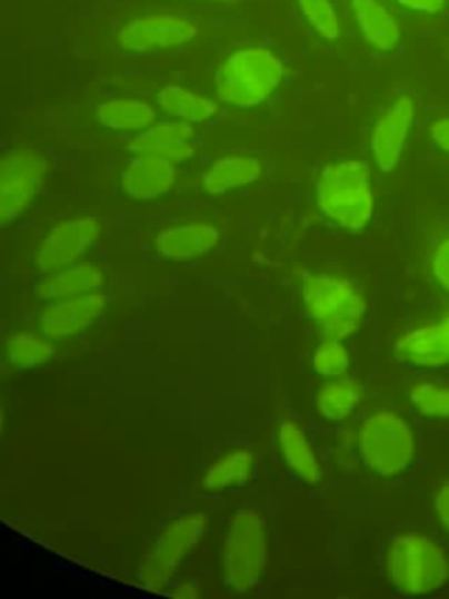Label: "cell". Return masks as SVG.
Returning <instances> with one entry per match:
<instances>
[{
    "label": "cell",
    "instance_id": "obj_19",
    "mask_svg": "<svg viewBox=\"0 0 449 599\" xmlns=\"http://www.w3.org/2000/svg\"><path fill=\"white\" fill-rule=\"evenodd\" d=\"M355 23L363 41L375 50L396 51L402 39L399 21L379 0H351Z\"/></svg>",
    "mask_w": 449,
    "mask_h": 599
},
{
    "label": "cell",
    "instance_id": "obj_36",
    "mask_svg": "<svg viewBox=\"0 0 449 599\" xmlns=\"http://www.w3.org/2000/svg\"><path fill=\"white\" fill-rule=\"evenodd\" d=\"M442 321H445L446 324H448V327H449V312L446 313V316H445V318H442Z\"/></svg>",
    "mask_w": 449,
    "mask_h": 599
},
{
    "label": "cell",
    "instance_id": "obj_20",
    "mask_svg": "<svg viewBox=\"0 0 449 599\" xmlns=\"http://www.w3.org/2000/svg\"><path fill=\"white\" fill-rule=\"evenodd\" d=\"M102 285L104 271L97 264L76 263L42 276L36 285V294L47 301L67 300L97 292Z\"/></svg>",
    "mask_w": 449,
    "mask_h": 599
},
{
    "label": "cell",
    "instance_id": "obj_21",
    "mask_svg": "<svg viewBox=\"0 0 449 599\" xmlns=\"http://www.w3.org/2000/svg\"><path fill=\"white\" fill-rule=\"evenodd\" d=\"M154 106L172 120L187 121L192 126L206 124L220 112L218 100L181 85H166L154 97Z\"/></svg>",
    "mask_w": 449,
    "mask_h": 599
},
{
    "label": "cell",
    "instance_id": "obj_32",
    "mask_svg": "<svg viewBox=\"0 0 449 599\" xmlns=\"http://www.w3.org/2000/svg\"><path fill=\"white\" fill-rule=\"evenodd\" d=\"M397 2L417 13L436 14L442 11L448 0H397Z\"/></svg>",
    "mask_w": 449,
    "mask_h": 599
},
{
    "label": "cell",
    "instance_id": "obj_34",
    "mask_svg": "<svg viewBox=\"0 0 449 599\" xmlns=\"http://www.w3.org/2000/svg\"><path fill=\"white\" fill-rule=\"evenodd\" d=\"M197 2H212V4H233V2H239V0H197Z\"/></svg>",
    "mask_w": 449,
    "mask_h": 599
},
{
    "label": "cell",
    "instance_id": "obj_9",
    "mask_svg": "<svg viewBox=\"0 0 449 599\" xmlns=\"http://www.w3.org/2000/svg\"><path fill=\"white\" fill-rule=\"evenodd\" d=\"M199 33V23L184 14L148 13L123 21L117 42L123 51L146 55L187 47Z\"/></svg>",
    "mask_w": 449,
    "mask_h": 599
},
{
    "label": "cell",
    "instance_id": "obj_14",
    "mask_svg": "<svg viewBox=\"0 0 449 599\" xmlns=\"http://www.w3.org/2000/svg\"><path fill=\"white\" fill-rule=\"evenodd\" d=\"M176 166L178 164L166 158L133 155L121 171V190L138 203L162 199L178 184Z\"/></svg>",
    "mask_w": 449,
    "mask_h": 599
},
{
    "label": "cell",
    "instance_id": "obj_27",
    "mask_svg": "<svg viewBox=\"0 0 449 599\" xmlns=\"http://www.w3.org/2000/svg\"><path fill=\"white\" fill-rule=\"evenodd\" d=\"M351 366V355L342 340L325 337L312 354V370L325 380L341 379L346 376Z\"/></svg>",
    "mask_w": 449,
    "mask_h": 599
},
{
    "label": "cell",
    "instance_id": "obj_16",
    "mask_svg": "<svg viewBox=\"0 0 449 599\" xmlns=\"http://www.w3.org/2000/svg\"><path fill=\"white\" fill-rule=\"evenodd\" d=\"M96 118L109 132L136 136L159 120V109L142 97H111L97 106Z\"/></svg>",
    "mask_w": 449,
    "mask_h": 599
},
{
    "label": "cell",
    "instance_id": "obj_17",
    "mask_svg": "<svg viewBox=\"0 0 449 599\" xmlns=\"http://www.w3.org/2000/svg\"><path fill=\"white\" fill-rule=\"evenodd\" d=\"M262 175V160L255 155H223L209 164L202 175V188L209 196H223L257 184Z\"/></svg>",
    "mask_w": 449,
    "mask_h": 599
},
{
    "label": "cell",
    "instance_id": "obj_8",
    "mask_svg": "<svg viewBox=\"0 0 449 599\" xmlns=\"http://www.w3.org/2000/svg\"><path fill=\"white\" fill-rule=\"evenodd\" d=\"M208 531L204 513H188L162 529V533L146 550L136 579L144 589L163 591L178 573L181 562L199 546Z\"/></svg>",
    "mask_w": 449,
    "mask_h": 599
},
{
    "label": "cell",
    "instance_id": "obj_29",
    "mask_svg": "<svg viewBox=\"0 0 449 599\" xmlns=\"http://www.w3.org/2000/svg\"><path fill=\"white\" fill-rule=\"evenodd\" d=\"M432 275L439 287L449 294V236L445 237L433 251Z\"/></svg>",
    "mask_w": 449,
    "mask_h": 599
},
{
    "label": "cell",
    "instance_id": "obj_1",
    "mask_svg": "<svg viewBox=\"0 0 449 599\" xmlns=\"http://www.w3.org/2000/svg\"><path fill=\"white\" fill-rule=\"evenodd\" d=\"M317 205L327 220L351 233L366 229L375 215L370 166L362 158L327 164L317 181Z\"/></svg>",
    "mask_w": 449,
    "mask_h": 599
},
{
    "label": "cell",
    "instance_id": "obj_15",
    "mask_svg": "<svg viewBox=\"0 0 449 599\" xmlns=\"http://www.w3.org/2000/svg\"><path fill=\"white\" fill-rule=\"evenodd\" d=\"M220 242V229L206 220L169 225L154 237V251L167 261H196Z\"/></svg>",
    "mask_w": 449,
    "mask_h": 599
},
{
    "label": "cell",
    "instance_id": "obj_13",
    "mask_svg": "<svg viewBox=\"0 0 449 599\" xmlns=\"http://www.w3.org/2000/svg\"><path fill=\"white\" fill-rule=\"evenodd\" d=\"M197 129L181 120H157L127 143L132 155L166 158L174 164L187 163L196 155Z\"/></svg>",
    "mask_w": 449,
    "mask_h": 599
},
{
    "label": "cell",
    "instance_id": "obj_23",
    "mask_svg": "<svg viewBox=\"0 0 449 599\" xmlns=\"http://www.w3.org/2000/svg\"><path fill=\"white\" fill-rule=\"evenodd\" d=\"M255 454L248 449H233L218 458L206 471V491L223 492L241 488L253 477Z\"/></svg>",
    "mask_w": 449,
    "mask_h": 599
},
{
    "label": "cell",
    "instance_id": "obj_33",
    "mask_svg": "<svg viewBox=\"0 0 449 599\" xmlns=\"http://www.w3.org/2000/svg\"><path fill=\"white\" fill-rule=\"evenodd\" d=\"M171 596L179 599H197L202 596V591H200L199 583L192 582V580H183V582L176 583Z\"/></svg>",
    "mask_w": 449,
    "mask_h": 599
},
{
    "label": "cell",
    "instance_id": "obj_25",
    "mask_svg": "<svg viewBox=\"0 0 449 599\" xmlns=\"http://www.w3.org/2000/svg\"><path fill=\"white\" fill-rule=\"evenodd\" d=\"M54 346L44 334L18 331L6 342V361L17 370H33L50 363Z\"/></svg>",
    "mask_w": 449,
    "mask_h": 599
},
{
    "label": "cell",
    "instance_id": "obj_31",
    "mask_svg": "<svg viewBox=\"0 0 449 599\" xmlns=\"http://www.w3.org/2000/svg\"><path fill=\"white\" fill-rule=\"evenodd\" d=\"M433 510H436L437 521L441 522L446 533L449 534V482L442 483L436 492Z\"/></svg>",
    "mask_w": 449,
    "mask_h": 599
},
{
    "label": "cell",
    "instance_id": "obj_2",
    "mask_svg": "<svg viewBox=\"0 0 449 599\" xmlns=\"http://www.w3.org/2000/svg\"><path fill=\"white\" fill-rule=\"evenodd\" d=\"M283 60L271 48H238L227 55L214 75L218 99L233 108L251 109L266 105L283 85Z\"/></svg>",
    "mask_w": 449,
    "mask_h": 599
},
{
    "label": "cell",
    "instance_id": "obj_28",
    "mask_svg": "<svg viewBox=\"0 0 449 599\" xmlns=\"http://www.w3.org/2000/svg\"><path fill=\"white\" fill-rule=\"evenodd\" d=\"M412 406L429 419H449V387L441 383H418L409 394Z\"/></svg>",
    "mask_w": 449,
    "mask_h": 599
},
{
    "label": "cell",
    "instance_id": "obj_18",
    "mask_svg": "<svg viewBox=\"0 0 449 599\" xmlns=\"http://www.w3.org/2000/svg\"><path fill=\"white\" fill-rule=\"evenodd\" d=\"M397 355L403 363L418 367H441L449 364V327L445 321L423 325L399 337Z\"/></svg>",
    "mask_w": 449,
    "mask_h": 599
},
{
    "label": "cell",
    "instance_id": "obj_22",
    "mask_svg": "<svg viewBox=\"0 0 449 599\" xmlns=\"http://www.w3.org/2000/svg\"><path fill=\"white\" fill-rule=\"evenodd\" d=\"M278 446L281 458L302 482L317 485L321 480V464L308 436L297 422L283 421L278 428Z\"/></svg>",
    "mask_w": 449,
    "mask_h": 599
},
{
    "label": "cell",
    "instance_id": "obj_4",
    "mask_svg": "<svg viewBox=\"0 0 449 599\" xmlns=\"http://www.w3.org/2000/svg\"><path fill=\"white\" fill-rule=\"evenodd\" d=\"M388 580L408 596L439 591L449 580V559L436 541L420 533H403L390 541L385 559Z\"/></svg>",
    "mask_w": 449,
    "mask_h": 599
},
{
    "label": "cell",
    "instance_id": "obj_6",
    "mask_svg": "<svg viewBox=\"0 0 449 599\" xmlns=\"http://www.w3.org/2000/svg\"><path fill=\"white\" fill-rule=\"evenodd\" d=\"M358 446L366 467L372 473L391 479L408 471L417 455V438L399 413H370L360 425Z\"/></svg>",
    "mask_w": 449,
    "mask_h": 599
},
{
    "label": "cell",
    "instance_id": "obj_12",
    "mask_svg": "<svg viewBox=\"0 0 449 599\" xmlns=\"http://www.w3.org/2000/svg\"><path fill=\"white\" fill-rule=\"evenodd\" d=\"M106 306L108 300L99 291L53 301L39 315V333L57 342L80 336L99 321Z\"/></svg>",
    "mask_w": 449,
    "mask_h": 599
},
{
    "label": "cell",
    "instance_id": "obj_7",
    "mask_svg": "<svg viewBox=\"0 0 449 599\" xmlns=\"http://www.w3.org/2000/svg\"><path fill=\"white\" fill-rule=\"evenodd\" d=\"M50 176V160L33 146L0 154V230L14 224L38 200Z\"/></svg>",
    "mask_w": 449,
    "mask_h": 599
},
{
    "label": "cell",
    "instance_id": "obj_10",
    "mask_svg": "<svg viewBox=\"0 0 449 599\" xmlns=\"http://www.w3.org/2000/svg\"><path fill=\"white\" fill-rule=\"evenodd\" d=\"M102 236V224L90 215L66 218L54 224L47 236L42 237L36 254L39 273L48 275L63 267L80 263L81 257L92 251Z\"/></svg>",
    "mask_w": 449,
    "mask_h": 599
},
{
    "label": "cell",
    "instance_id": "obj_26",
    "mask_svg": "<svg viewBox=\"0 0 449 599\" xmlns=\"http://www.w3.org/2000/svg\"><path fill=\"white\" fill-rule=\"evenodd\" d=\"M299 11L308 26L325 41H339L342 36V21L332 0H297Z\"/></svg>",
    "mask_w": 449,
    "mask_h": 599
},
{
    "label": "cell",
    "instance_id": "obj_3",
    "mask_svg": "<svg viewBox=\"0 0 449 599\" xmlns=\"http://www.w3.org/2000/svg\"><path fill=\"white\" fill-rule=\"evenodd\" d=\"M300 296L321 336L346 340L360 330L367 312L366 297L350 279L308 273L302 278Z\"/></svg>",
    "mask_w": 449,
    "mask_h": 599
},
{
    "label": "cell",
    "instance_id": "obj_30",
    "mask_svg": "<svg viewBox=\"0 0 449 599\" xmlns=\"http://www.w3.org/2000/svg\"><path fill=\"white\" fill-rule=\"evenodd\" d=\"M429 136L439 150L449 155V117L433 120L429 126Z\"/></svg>",
    "mask_w": 449,
    "mask_h": 599
},
{
    "label": "cell",
    "instance_id": "obj_11",
    "mask_svg": "<svg viewBox=\"0 0 449 599\" xmlns=\"http://www.w3.org/2000/svg\"><path fill=\"white\" fill-rule=\"evenodd\" d=\"M417 120V100L411 94H399L381 111L370 132V157L385 175L399 167L403 148Z\"/></svg>",
    "mask_w": 449,
    "mask_h": 599
},
{
    "label": "cell",
    "instance_id": "obj_35",
    "mask_svg": "<svg viewBox=\"0 0 449 599\" xmlns=\"http://www.w3.org/2000/svg\"><path fill=\"white\" fill-rule=\"evenodd\" d=\"M4 424H6L4 409H2V404H0V434H2V431H4Z\"/></svg>",
    "mask_w": 449,
    "mask_h": 599
},
{
    "label": "cell",
    "instance_id": "obj_24",
    "mask_svg": "<svg viewBox=\"0 0 449 599\" xmlns=\"http://www.w3.org/2000/svg\"><path fill=\"white\" fill-rule=\"evenodd\" d=\"M362 397V385L357 380L348 376L329 380L318 392V412L325 421L341 424L346 419H350Z\"/></svg>",
    "mask_w": 449,
    "mask_h": 599
},
{
    "label": "cell",
    "instance_id": "obj_5",
    "mask_svg": "<svg viewBox=\"0 0 449 599\" xmlns=\"http://www.w3.org/2000/svg\"><path fill=\"white\" fill-rule=\"evenodd\" d=\"M267 564V528L262 513L239 508L230 517L221 552V573L230 591L250 592L262 580Z\"/></svg>",
    "mask_w": 449,
    "mask_h": 599
}]
</instances>
